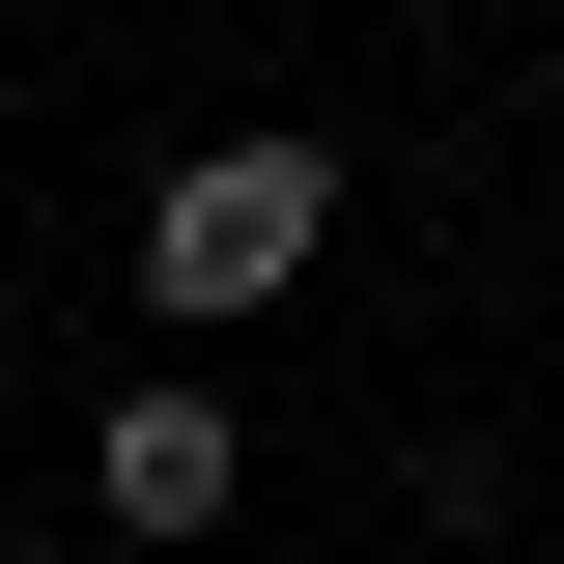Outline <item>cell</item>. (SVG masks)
<instances>
[{
  "instance_id": "6da1fadb",
  "label": "cell",
  "mask_w": 564,
  "mask_h": 564,
  "mask_svg": "<svg viewBox=\"0 0 564 564\" xmlns=\"http://www.w3.org/2000/svg\"><path fill=\"white\" fill-rule=\"evenodd\" d=\"M311 254H339V141H311V113L170 141V170H141V311H170V339H254Z\"/></svg>"
},
{
  "instance_id": "7a4b0ae2",
  "label": "cell",
  "mask_w": 564,
  "mask_h": 564,
  "mask_svg": "<svg viewBox=\"0 0 564 564\" xmlns=\"http://www.w3.org/2000/svg\"><path fill=\"white\" fill-rule=\"evenodd\" d=\"M226 508H254V423H226V367H141V395L85 423V536H113V564H198Z\"/></svg>"
},
{
  "instance_id": "3957f363",
  "label": "cell",
  "mask_w": 564,
  "mask_h": 564,
  "mask_svg": "<svg viewBox=\"0 0 564 564\" xmlns=\"http://www.w3.org/2000/svg\"><path fill=\"white\" fill-rule=\"evenodd\" d=\"M0 564H57V536H0Z\"/></svg>"
}]
</instances>
